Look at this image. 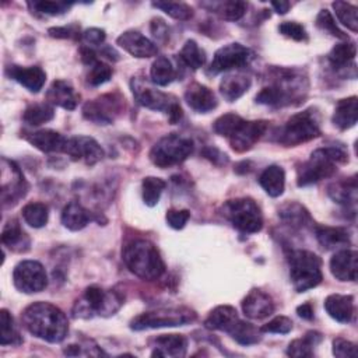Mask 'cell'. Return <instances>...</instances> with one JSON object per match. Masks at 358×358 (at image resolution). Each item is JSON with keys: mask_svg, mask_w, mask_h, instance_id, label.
<instances>
[{"mask_svg": "<svg viewBox=\"0 0 358 358\" xmlns=\"http://www.w3.org/2000/svg\"><path fill=\"white\" fill-rule=\"evenodd\" d=\"M21 319L31 334L48 343L63 341L69 331V322L64 312L49 302H34L28 305Z\"/></svg>", "mask_w": 358, "mask_h": 358, "instance_id": "obj_1", "label": "cell"}, {"mask_svg": "<svg viewBox=\"0 0 358 358\" xmlns=\"http://www.w3.org/2000/svg\"><path fill=\"white\" fill-rule=\"evenodd\" d=\"M123 262L134 275L147 281L159 278L165 271V264L157 246L147 239L129 242L123 249Z\"/></svg>", "mask_w": 358, "mask_h": 358, "instance_id": "obj_2", "label": "cell"}, {"mask_svg": "<svg viewBox=\"0 0 358 358\" xmlns=\"http://www.w3.org/2000/svg\"><path fill=\"white\" fill-rule=\"evenodd\" d=\"M348 159V154L337 145L315 150L309 159L302 162L296 169V183L299 187L317 183L322 179L330 178L338 164H344Z\"/></svg>", "mask_w": 358, "mask_h": 358, "instance_id": "obj_3", "label": "cell"}, {"mask_svg": "<svg viewBox=\"0 0 358 358\" xmlns=\"http://www.w3.org/2000/svg\"><path fill=\"white\" fill-rule=\"evenodd\" d=\"M275 81L262 88L256 95V102L268 106H285L299 102L302 99V91H306L305 78L295 70L277 69Z\"/></svg>", "mask_w": 358, "mask_h": 358, "instance_id": "obj_4", "label": "cell"}, {"mask_svg": "<svg viewBox=\"0 0 358 358\" xmlns=\"http://www.w3.org/2000/svg\"><path fill=\"white\" fill-rule=\"evenodd\" d=\"M320 134V116L315 108L292 115L274 131L275 141L285 147H295Z\"/></svg>", "mask_w": 358, "mask_h": 358, "instance_id": "obj_5", "label": "cell"}, {"mask_svg": "<svg viewBox=\"0 0 358 358\" xmlns=\"http://www.w3.org/2000/svg\"><path fill=\"white\" fill-rule=\"evenodd\" d=\"M322 260L309 250H292L289 255V277L296 292L317 287L322 280Z\"/></svg>", "mask_w": 358, "mask_h": 358, "instance_id": "obj_6", "label": "cell"}, {"mask_svg": "<svg viewBox=\"0 0 358 358\" xmlns=\"http://www.w3.org/2000/svg\"><path fill=\"white\" fill-rule=\"evenodd\" d=\"M130 87H131L136 101L140 105H143L151 110H158V112L166 113L171 123H176L180 120L183 113H182V108L178 103V99L175 96L152 88L141 77H133Z\"/></svg>", "mask_w": 358, "mask_h": 358, "instance_id": "obj_7", "label": "cell"}, {"mask_svg": "<svg viewBox=\"0 0 358 358\" xmlns=\"http://www.w3.org/2000/svg\"><path fill=\"white\" fill-rule=\"evenodd\" d=\"M193 141L189 137L171 133L154 144L150 151V159L158 168H169L187 159L193 152Z\"/></svg>", "mask_w": 358, "mask_h": 358, "instance_id": "obj_8", "label": "cell"}, {"mask_svg": "<svg viewBox=\"0 0 358 358\" xmlns=\"http://www.w3.org/2000/svg\"><path fill=\"white\" fill-rule=\"evenodd\" d=\"M222 215L243 234H256L263 228V214L253 199L238 197L222 206Z\"/></svg>", "mask_w": 358, "mask_h": 358, "instance_id": "obj_9", "label": "cell"}, {"mask_svg": "<svg viewBox=\"0 0 358 358\" xmlns=\"http://www.w3.org/2000/svg\"><path fill=\"white\" fill-rule=\"evenodd\" d=\"M123 305V296L116 291H106L98 285H90L84 291L83 301L76 303V316H99L115 315Z\"/></svg>", "mask_w": 358, "mask_h": 358, "instance_id": "obj_10", "label": "cell"}, {"mask_svg": "<svg viewBox=\"0 0 358 358\" xmlns=\"http://www.w3.org/2000/svg\"><path fill=\"white\" fill-rule=\"evenodd\" d=\"M194 319L196 313L189 308H164L140 313L130 322V329L138 331L145 329L185 326L187 323H192Z\"/></svg>", "mask_w": 358, "mask_h": 358, "instance_id": "obj_11", "label": "cell"}, {"mask_svg": "<svg viewBox=\"0 0 358 358\" xmlns=\"http://www.w3.org/2000/svg\"><path fill=\"white\" fill-rule=\"evenodd\" d=\"M124 99L119 94H105L83 106V116L96 124H110L120 115Z\"/></svg>", "mask_w": 358, "mask_h": 358, "instance_id": "obj_12", "label": "cell"}, {"mask_svg": "<svg viewBox=\"0 0 358 358\" xmlns=\"http://www.w3.org/2000/svg\"><path fill=\"white\" fill-rule=\"evenodd\" d=\"M13 282L24 294L41 292L48 285L46 270L36 260H22L13 270Z\"/></svg>", "mask_w": 358, "mask_h": 358, "instance_id": "obj_13", "label": "cell"}, {"mask_svg": "<svg viewBox=\"0 0 358 358\" xmlns=\"http://www.w3.org/2000/svg\"><path fill=\"white\" fill-rule=\"evenodd\" d=\"M253 57L255 53L248 46L238 42L224 45L214 53L213 62L208 67V74H220L222 71L245 67L252 62Z\"/></svg>", "mask_w": 358, "mask_h": 358, "instance_id": "obj_14", "label": "cell"}, {"mask_svg": "<svg viewBox=\"0 0 358 358\" xmlns=\"http://www.w3.org/2000/svg\"><path fill=\"white\" fill-rule=\"evenodd\" d=\"M64 154L73 161H83L87 165H95L103 157V150L92 138L87 136H76L67 138Z\"/></svg>", "mask_w": 358, "mask_h": 358, "instance_id": "obj_15", "label": "cell"}, {"mask_svg": "<svg viewBox=\"0 0 358 358\" xmlns=\"http://www.w3.org/2000/svg\"><path fill=\"white\" fill-rule=\"evenodd\" d=\"M3 168L8 172L11 180H1V201L3 206H11L15 204L21 197L25 196L28 185L24 179L22 172L20 168L10 159L3 158Z\"/></svg>", "mask_w": 358, "mask_h": 358, "instance_id": "obj_16", "label": "cell"}, {"mask_svg": "<svg viewBox=\"0 0 358 358\" xmlns=\"http://www.w3.org/2000/svg\"><path fill=\"white\" fill-rule=\"evenodd\" d=\"M116 43L123 50H126L127 53L138 59L152 57V56H157L158 53L157 45L136 29H129L120 34L116 39Z\"/></svg>", "mask_w": 358, "mask_h": 358, "instance_id": "obj_17", "label": "cell"}, {"mask_svg": "<svg viewBox=\"0 0 358 358\" xmlns=\"http://www.w3.org/2000/svg\"><path fill=\"white\" fill-rule=\"evenodd\" d=\"M267 126L268 124L266 120H245L238 131L231 138H228L232 150L236 152H245L250 150L266 133Z\"/></svg>", "mask_w": 358, "mask_h": 358, "instance_id": "obj_18", "label": "cell"}, {"mask_svg": "<svg viewBox=\"0 0 358 358\" xmlns=\"http://www.w3.org/2000/svg\"><path fill=\"white\" fill-rule=\"evenodd\" d=\"M242 310L246 317L260 320L274 312V301L267 292L253 288L242 299Z\"/></svg>", "mask_w": 358, "mask_h": 358, "instance_id": "obj_19", "label": "cell"}, {"mask_svg": "<svg viewBox=\"0 0 358 358\" xmlns=\"http://www.w3.org/2000/svg\"><path fill=\"white\" fill-rule=\"evenodd\" d=\"M357 252L352 249H340L330 259V271L338 281L357 280Z\"/></svg>", "mask_w": 358, "mask_h": 358, "instance_id": "obj_20", "label": "cell"}, {"mask_svg": "<svg viewBox=\"0 0 358 358\" xmlns=\"http://www.w3.org/2000/svg\"><path fill=\"white\" fill-rule=\"evenodd\" d=\"M7 74L31 92H39L46 81V73L38 66L11 64L7 67Z\"/></svg>", "mask_w": 358, "mask_h": 358, "instance_id": "obj_21", "label": "cell"}, {"mask_svg": "<svg viewBox=\"0 0 358 358\" xmlns=\"http://www.w3.org/2000/svg\"><path fill=\"white\" fill-rule=\"evenodd\" d=\"M186 103L199 113H207L217 108L218 101L215 94L200 83H192L185 91Z\"/></svg>", "mask_w": 358, "mask_h": 358, "instance_id": "obj_22", "label": "cell"}, {"mask_svg": "<svg viewBox=\"0 0 358 358\" xmlns=\"http://www.w3.org/2000/svg\"><path fill=\"white\" fill-rule=\"evenodd\" d=\"M152 357H185L187 340L183 334H161L151 340Z\"/></svg>", "mask_w": 358, "mask_h": 358, "instance_id": "obj_23", "label": "cell"}, {"mask_svg": "<svg viewBox=\"0 0 358 358\" xmlns=\"http://www.w3.org/2000/svg\"><path fill=\"white\" fill-rule=\"evenodd\" d=\"M46 99L50 105L60 106L66 110H74L80 95L74 91L70 83L64 80H55L46 91Z\"/></svg>", "mask_w": 358, "mask_h": 358, "instance_id": "obj_24", "label": "cell"}, {"mask_svg": "<svg viewBox=\"0 0 358 358\" xmlns=\"http://www.w3.org/2000/svg\"><path fill=\"white\" fill-rule=\"evenodd\" d=\"M324 309L331 319L338 323H350L355 306H354V296L352 295H341V294H331L324 299Z\"/></svg>", "mask_w": 358, "mask_h": 358, "instance_id": "obj_25", "label": "cell"}, {"mask_svg": "<svg viewBox=\"0 0 358 358\" xmlns=\"http://www.w3.org/2000/svg\"><path fill=\"white\" fill-rule=\"evenodd\" d=\"M27 140L42 152H64L67 143V137L50 129L29 133Z\"/></svg>", "mask_w": 358, "mask_h": 358, "instance_id": "obj_26", "label": "cell"}, {"mask_svg": "<svg viewBox=\"0 0 358 358\" xmlns=\"http://www.w3.org/2000/svg\"><path fill=\"white\" fill-rule=\"evenodd\" d=\"M239 316L234 306L231 305H220L215 306L204 320V326L210 330H220L229 333L234 326L238 323Z\"/></svg>", "mask_w": 358, "mask_h": 358, "instance_id": "obj_27", "label": "cell"}, {"mask_svg": "<svg viewBox=\"0 0 358 358\" xmlns=\"http://www.w3.org/2000/svg\"><path fill=\"white\" fill-rule=\"evenodd\" d=\"M358 117V99L355 95L340 99L334 108L333 123L340 130H347L355 126Z\"/></svg>", "mask_w": 358, "mask_h": 358, "instance_id": "obj_28", "label": "cell"}, {"mask_svg": "<svg viewBox=\"0 0 358 358\" xmlns=\"http://www.w3.org/2000/svg\"><path fill=\"white\" fill-rule=\"evenodd\" d=\"M252 80L249 76L245 74H228L220 83V92L227 102H235L239 99L249 88Z\"/></svg>", "mask_w": 358, "mask_h": 358, "instance_id": "obj_29", "label": "cell"}, {"mask_svg": "<svg viewBox=\"0 0 358 358\" xmlns=\"http://www.w3.org/2000/svg\"><path fill=\"white\" fill-rule=\"evenodd\" d=\"M259 183L268 196L278 197L284 193L285 172L280 165H270L260 173Z\"/></svg>", "mask_w": 358, "mask_h": 358, "instance_id": "obj_30", "label": "cell"}, {"mask_svg": "<svg viewBox=\"0 0 358 358\" xmlns=\"http://www.w3.org/2000/svg\"><path fill=\"white\" fill-rule=\"evenodd\" d=\"M315 234L317 242L327 250L338 249L350 243V235L344 228L315 225Z\"/></svg>", "mask_w": 358, "mask_h": 358, "instance_id": "obj_31", "label": "cell"}, {"mask_svg": "<svg viewBox=\"0 0 358 358\" xmlns=\"http://www.w3.org/2000/svg\"><path fill=\"white\" fill-rule=\"evenodd\" d=\"M1 243L14 252H25L29 249V238L17 220H10L4 225L1 231Z\"/></svg>", "mask_w": 358, "mask_h": 358, "instance_id": "obj_32", "label": "cell"}, {"mask_svg": "<svg viewBox=\"0 0 358 358\" xmlns=\"http://www.w3.org/2000/svg\"><path fill=\"white\" fill-rule=\"evenodd\" d=\"M91 214L78 201H70L62 211V224L70 231H80L87 227Z\"/></svg>", "mask_w": 358, "mask_h": 358, "instance_id": "obj_33", "label": "cell"}, {"mask_svg": "<svg viewBox=\"0 0 358 358\" xmlns=\"http://www.w3.org/2000/svg\"><path fill=\"white\" fill-rule=\"evenodd\" d=\"M357 55V48L354 42H341L331 48V50L327 55L329 63L336 70H344V69H354V59Z\"/></svg>", "mask_w": 358, "mask_h": 358, "instance_id": "obj_34", "label": "cell"}, {"mask_svg": "<svg viewBox=\"0 0 358 358\" xmlns=\"http://www.w3.org/2000/svg\"><path fill=\"white\" fill-rule=\"evenodd\" d=\"M323 340V334L316 331V330H310L308 333H305L303 337L296 338L294 341L289 343L288 348H287V355L289 357H296V358H305V357H312L313 355V348L316 345H319Z\"/></svg>", "mask_w": 358, "mask_h": 358, "instance_id": "obj_35", "label": "cell"}, {"mask_svg": "<svg viewBox=\"0 0 358 358\" xmlns=\"http://www.w3.org/2000/svg\"><path fill=\"white\" fill-rule=\"evenodd\" d=\"M278 217L292 228H305L312 224V218L299 203H287L278 210Z\"/></svg>", "mask_w": 358, "mask_h": 358, "instance_id": "obj_36", "label": "cell"}, {"mask_svg": "<svg viewBox=\"0 0 358 358\" xmlns=\"http://www.w3.org/2000/svg\"><path fill=\"white\" fill-rule=\"evenodd\" d=\"M151 83L155 85L165 87L176 78V70L172 62L166 56H158L150 69Z\"/></svg>", "mask_w": 358, "mask_h": 358, "instance_id": "obj_37", "label": "cell"}, {"mask_svg": "<svg viewBox=\"0 0 358 358\" xmlns=\"http://www.w3.org/2000/svg\"><path fill=\"white\" fill-rule=\"evenodd\" d=\"M329 196L340 204L355 203V200H357V180H355V176H352L350 179L336 182V183H331L329 186Z\"/></svg>", "mask_w": 358, "mask_h": 358, "instance_id": "obj_38", "label": "cell"}, {"mask_svg": "<svg viewBox=\"0 0 358 358\" xmlns=\"http://www.w3.org/2000/svg\"><path fill=\"white\" fill-rule=\"evenodd\" d=\"M55 117L53 105L49 102L31 103L22 113V120L29 126H41Z\"/></svg>", "mask_w": 358, "mask_h": 358, "instance_id": "obj_39", "label": "cell"}, {"mask_svg": "<svg viewBox=\"0 0 358 358\" xmlns=\"http://www.w3.org/2000/svg\"><path fill=\"white\" fill-rule=\"evenodd\" d=\"M206 59H207L206 52L193 39L186 41L185 45L182 46L180 52H179V60L185 66H187L193 70H197V69L203 67L204 63H206Z\"/></svg>", "mask_w": 358, "mask_h": 358, "instance_id": "obj_40", "label": "cell"}, {"mask_svg": "<svg viewBox=\"0 0 358 358\" xmlns=\"http://www.w3.org/2000/svg\"><path fill=\"white\" fill-rule=\"evenodd\" d=\"M22 218L24 221L32 227V228H42L46 225L48 218H49V210L48 206L39 201H32L28 203L22 207Z\"/></svg>", "mask_w": 358, "mask_h": 358, "instance_id": "obj_41", "label": "cell"}, {"mask_svg": "<svg viewBox=\"0 0 358 358\" xmlns=\"http://www.w3.org/2000/svg\"><path fill=\"white\" fill-rule=\"evenodd\" d=\"M235 341H238L242 345H252L260 341L262 330L253 326L249 322L238 320V323L234 326V329L228 333Z\"/></svg>", "mask_w": 358, "mask_h": 358, "instance_id": "obj_42", "label": "cell"}, {"mask_svg": "<svg viewBox=\"0 0 358 358\" xmlns=\"http://www.w3.org/2000/svg\"><path fill=\"white\" fill-rule=\"evenodd\" d=\"M210 6L214 13H217L222 20H227V21L241 20L245 15L246 7H248L245 1H239V0L218 1V3H211Z\"/></svg>", "mask_w": 358, "mask_h": 358, "instance_id": "obj_43", "label": "cell"}, {"mask_svg": "<svg viewBox=\"0 0 358 358\" xmlns=\"http://www.w3.org/2000/svg\"><path fill=\"white\" fill-rule=\"evenodd\" d=\"M0 324H1V333H0L1 345H18L22 343V338L18 330L15 329L14 319L7 309L0 310Z\"/></svg>", "mask_w": 358, "mask_h": 358, "instance_id": "obj_44", "label": "cell"}, {"mask_svg": "<svg viewBox=\"0 0 358 358\" xmlns=\"http://www.w3.org/2000/svg\"><path fill=\"white\" fill-rule=\"evenodd\" d=\"M166 183L161 178L157 176H147L141 182L143 189V200L148 207H154L158 204L162 192L165 190Z\"/></svg>", "mask_w": 358, "mask_h": 358, "instance_id": "obj_45", "label": "cell"}, {"mask_svg": "<svg viewBox=\"0 0 358 358\" xmlns=\"http://www.w3.org/2000/svg\"><path fill=\"white\" fill-rule=\"evenodd\" d=\"M334 13L338 18V21L347 27L350 31L357 32L358 31V8L357 6L347 3V1H334L333 4Z\"/></svg>", "mask_w": 358, "mask_h": 358, "instance_id": "obj_46", "label": "cell"}, {"mask_svg": "<svg viewBox=\"0 0 358 358\" xmlns=\"http://www.w3.org/2000/svg\"><path fill=\"white\" fill-rule=\"evenodd\" d=\"M243 122L245 119L236 113H225V115H221L218 119H215V122L213 123V130L222 137L231 138L238 131V129L243 124Z\"/></svg>", "mask_w": 358, "mask_h": 358, "instance_id": "obj_47", "label": "cell"}, {"mask_svg": "<svg viewBox=\"0 0 358 358\" xmlns=\"http://www.w3.org/2000/svg\"><path fill=\"white\" fill-rule=\"evenodd\" d=\"M152 7L164 11L169 17L179 20V21H187L193 17V8L186 3H175V1H154Z\"/></svg>", "mask_w": 358, "mask_h": 358, "instance_id": "obj_48", "label": "cell"}, {"mask_svg": "<svg viewBox=\"0 0 358 358\" xmlns=\"http://www.w3.org/2000/svg\"><path fill=\"white\" fill-rule=\"evenodd\" d=\"M112 74H113V70L110 66L96 60L94 64L90 66V71L87 74V83L92 87H98L109 81Z\"/></svg>", "mask_w": 358, "mask_h": 358, "instance_id": "obj_49", "label": "cell"}, {"mask_svg": "<svg viewBox=\"0 0 358 358\" xmlns=\"http://www.w3.org/2000/svg\"><path fill=\"white\" fill-rule=\"evenodd\" d=\"M316 25L322 31H324V32H327V34H330V35H333L338 39H348V36L337 27V24L334 21L333 15L330 14V11L326 10V8L319 11V14L316 17Z\"/></svg>", "mask_w": 358, "mask_h": 358, "instance_id": "obj_50", "label": "cell"}, {"mask_svg": "<svg viewBox=\"0 0 358 358\" xmlns=\"http://www.w3.org/2000/svg\"><path fill=\"white\" fill-rule=\"evenodd\" d=\"M28 6L32 8V11H38L48 15H59L66 13L73 3L67 1H28Z\"/></svg>", "mask_w": 358, "mask_h": 358, "instance_id": "obj_51", "label": "cell"}, {"mask_svg": "<svg viewBox=\"0 0 358 358\" xmlns=\"http://www.w3.org/2000/svg\"><path fill=\"white\" fill-rule=\"evenodd\" d=\"M278 31L281 35L294 39L296 42H303L308 39V34L303 25H301L296 21H284L280 24Z\"/></svg>", "mask_w": 358, "mask_h": 358, "instance_id": "obj_52", "label": "cell"}, {"mask_svg": "<svg viewBox=\"0 0 358 358\" xmlns=\"http://www.w3.org/2000/svg\"><path fill=\"white\" fill-rule=\"evenodd\" d=\"M262 333H275V334H287L292 330V320L287 316H275L268 323L260 327Z\"/></svg>", "mask_w": 358, "mask_h": 358, "instance_id": "obj_53", "label": "cell"}, {"mask_svg": "<svg viewBox=\"0 0 358 358\" xmlns=\"http://www.w3.org/2000/svg\"><path fill=\"white\" fill-rule=\"evenodd\" d=\"M333 354L340 358H355L357 357V345L350 340L337 337L333 340Z\"/></svg>", "mask_w": 358, "mask_h": 358, "instance_id": "obj_54", "label": "cell"}, {"mask_svg": "<svg viewBox=\"0 0 358 358\" xmlns=\"http://www.w3.org/2000/svg\"><path fill=\"white\" fill-rule=\"evenodd\" d=\"M166 222L171 228L173 229H182L189 218H190V211L189 210H175V208H171L166 211Z\"/></svg>", "mask_w": 358, "mask_h": 358, "instance_id": "obj_55", "label": "cell"}, {"mask_svg": "<svg viewBox=\"0 0 358 358\" xmlns=\"http://www.w3.org/2000/svg\"><path fill=\"white\" fill-rule=\"evenodd\" d=\"M106 34L101 28H88L81 34V39L87 46H99L103 43Z\"/></svg>", "mask_w": 358, "mask_h": 358, "instance_id": "obj_56", "label": "cell"}, {"mask_svg": "<svg viewBox=\"0 0 358 358\" xmlns=\"http://www.w3.org/2000/svg\"><path fill=\"white\" fill-rule=\"evenodd\" d=\"M48 34L52 38H64V39H70V38H81L80 34V27L76 24L67 25V27H55V28H49Z\"/></svg>", "mask_w": 358, "mask_h": 358, "instance_id": "obj_57", "label": "cell"}, {"mask_svg": "<svg viewBox=\"0 0 358 358\" xmlns=\"http://www.w3.org/2000/svg\"><path fill=\"white\" fill-rule=\"evenodd\" d=\"M151 32L158 41H165L168 38V27L161 18H154L151 21Z\"/></svg>", "mask_w": 358, "mask_h": 358, "instance_id": "obj_58", "label": "cell"}, {"mask_svg": "<svg viewBox=\"0 0 358 358\" xmlns=\"http://www.w3.org/2000/svg\"><path fill=\"white\" fill-rule=\"evenodd\" d=\"M203 155L206 158H208L211 162L217 164V165H221V164H227L228 162V158L225 154H222L220 150H217L215 147H207L204 148L203 151Z\"/></svg>", "mask_w": 358, "mask_h": 358, "instance_id": "obj_59", "label": "cell"}, {"mask_svg": "<svg viewBox=\"0 0 358 358\" xmlns=\"http://www.w3.org/2000/svg\"><path fill=\"white\" fill-rule=\"evenodd\" d=\"M296 313L299 317L305 320H312L313 319V306L310 302H305L296 308Z\"/></svg>", "mask_w": 358, "mask_h": 358, "instance_id": "obj_60", "label": "cell"}, {"mask_svg": "<svg viewBox=\"0 0 358 358\" xmlns=\"http://www.w3.org/2000/svg\"><path fill=\"white\" fill-rule=\"evenodd\" d=\"M271 7L275 10V13L278 14H285L288 11V8L291 7V4L288 1H271Z\"/></svg>", "mask_w": 358, "mask_h": 358, "instance_id": "obj_61", "label": "cell"}]
</instances>
